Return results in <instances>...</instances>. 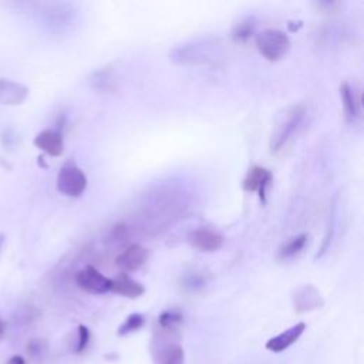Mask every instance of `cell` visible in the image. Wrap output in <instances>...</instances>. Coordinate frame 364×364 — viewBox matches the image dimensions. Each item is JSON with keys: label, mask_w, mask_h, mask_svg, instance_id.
I'll list each match as a JSON object with an SVG mask.
<instances>
[{"label": "cell", "mask_w": 364, "mask_h": 364, "mask_svg": "<svg viewBox=\"0 0 364 364\" xmlns=\"http://www.w3.org/2000/svg\"><path fill=\"white\" fill-rule=\"evenodd\" d=\"M306 115V108L300 104L287 107L276 119L274 127L270 134V152L279 154L283 151L287 144L294 138L297 129L300 128Z\"/></svg>", "instance_id": "6da1fadb"}, {"label": "cell", "mask_w": 364, "mask_h": 364, "mask_svg": "<svg viewBox=\"0 0 364 364\" xmlns=\"http://www.w3.org/2000/svg\"><path fill=\"white\" fill-rule=\"evenodd\" d=\"M181 340V331L158 328L151 341V354L155 364H183L185 351Z\"/></svg>", "instance_id": "7a4b0ae2"}, {"label": "cell", "mask_w": 364, "mask_h": 364, "mask_svg": "<svg viewBox=\"0 0 364 364\" xmlns=\"http://www.w3.org/2000/svg\"><path fill=\"white\" fill-rule=\"evenodd\" d=\"M256 47L259 53L269 61L282 60L290 50L291 41L289 36L277 28H266L256 34Z\"/></svg>", "instance_id": "3957f363"}, {"label": "cell", "mask_w": 364, "mask_h": 364, "mask_svg": "<svg viewBox=\"0 0 364 364\" xmlns=\"http://www.w3.org/2000/svg\"><path fill=\"white\" fill-rule=\"evenodd\" d=\"M213 46L215 43H210L209 40L203 41H193L188 43L179 47H175L169 57L173 63L182 64V65H198V64H205L213 60Z\"/></svg>", "instance_id": "277c9868"}, {"label": "cell", "mask_w": 364, "mask_h": 364, "mask_svg": "<svg viewBox=\"0 0 364 364\" xmlns=\"http://www.w3.org/2000/svg\"><path fill=\"white\" fill-rule=\"evenodd\" d=\"M85 188L87 176L82 169L74 161L65 162L57 176V189L65 196L78 198L84 193Z\"/></svg>", "instance_id": "5b68a950"}, {"label": "cell", "mask_w": 364, "mask_h": 364, "mask_svg": "<svg viewBox=\"0 0 364 364\" xmlns=\"http://www.w3.org/2000/svg\"><path fill=\"white\" fill-rule=\"evenodd\" d=\"M75 283L80 289L91 294H105L111 291L112 279L102 274L97 267L87 266L75 274Z\"/></svg>", "instance_id": "8992f818"}, {"label": "cell", "mask_w": 364, "mask_h": 364, "mask_svg": "<svg viewBox=\"0 0 364 364\" xmlns=\"http://www.w3.org/2000/svg\"><path fill=\"white\" fill-rule=\"evenodd\" d=\"M324 306V300L318 289L313 284H304L293 293V307L297 313L317 310Z\"/></svg>", "instance_id": "52a82bcc"}, {"label": "cell", "mask_w": 364, "mask_h": 364, "mask_svg": "<svg viewBox=\"0 0 364 364\" xmlns=\"http://www.w3.org/2000/svg\"><path fill=\"white\" fill-rule=\"evenodd\" d=\"M188 242L200 252H216L223 245V236L210 228H199L188 235Z\"/></svg>", "instance_id": "ba28073f"}, {"label": "cell", "mask_w": 364, "mask_h": 364, "mask_svg": "<svg viewBox=\"0 0 364 364\" xmlns=\"http://www.w3.org/2000/svg\"><path fill=\"white\" fill-rule=\"evenodd\" d=\"M340 95L344 107L346 118L350 122H355L361 118V95L350 82H343L340 85Z\"/></svg>", "instance_id": "9c48e42d"}, {"label": "cell", "mask_w": 364, "mask_h": 364, "mask_svg": "<svg viewBox=\"0 0 364 364\" xmlns=\"http://www.w3.org/2000/svg\"><path fill=\"white\" fill-rule=\"evenodd\" d=\"M306 330V323L304 321H299L297 324L289 327L287 330L282 331L280 334L269 338L266 341V348L269 351H273V353H280V351H284L286 348H289L293 343H296L300 336L303 334V331Z\"/></svg>", "instance_id": "30bf717a"}, {"label": "cell", "mask_w": 364, "mask_h": 364, "mask_svg": "<svg viewBox=\"0 0 364 364\" xmlns=\"http://www.w3.org/2000/svg\"><path fill=\"white\" fill-rule=\"evenodd\" d=\"M34 145L50 156H60L64 151V139L60 131L44 129L34 136Z\"/></svg>", "instance_id": "8fae6325"}, {"label": "cell", "mask_w": 364, "mask_h": 364, "mask_svg": "<svg viewBox=\"0 0 364 364\" xmlns=\"http://www.w3.org/2000/svg\"><path fill=\"white\" fill-rule=\"evenodd\" d=\"M146 257H148V250L144 246L134 243V245H129L124 252L118 255L117 264L124 270V273L132 272L139 269L146 262Z\"/></svg>", "instance_id": "7c38bea8"}, {"label": "cell", "mask_w": 364, "mask_h": 364, "mask_svg": "<svg viewBox=\"0 0 364 364\" xmlns=\"http://www.w3.org/2000/svg\"><path fill=\"white\" fill-rule=\"evenodd\" d=\"M28 97V88L9 78H0V104L20 105Z\"/></svg>", "instance_id": "4fadbf2b"}, {"label": "cell", "mask_w": 364, "mask_h": 364, "mask_svg": "<svg viewBox=\"0 0 364 364\" xmlns=\"http://www.w3.org/2000/svg\"><path fill=\"white\" fill-rule=\"evenodd\" d=\"M272 172L263 166H252L249 168V171L246 172L243 182H242V188L246 192H260V196L264 193L266 186L270 183L272 181Z\"/></svg>", "instance_id": "5bb4252c"}, {"label": "cell", "mask_w": 364, "mask_h": 364, "mask_svg": "<svg viewBox=\"0 0 364 364\" xmlns=\"http://www.w3.org/2000/svg\"><path fill=\"white\" fill-rule=\"evenodd\" d=\"M111 291L128 299H136L145 293V287L142 283L132 279L129 274L119 273L115 279H112Z\"/></svg>", "instance_id": "9a60e30c"}, {"label": "cell", "mask_w": 364, "mask_h": 364, "mask_svg": "<svg viewBox=\"0 0 364 364\" xmlns=\"http://www.w3.org/2000/svg\"><path fill=\"white\" fill-rule=\"evenodd\" d=\"M90 85L97 90V91H111L114 88V82H115V73L112 65H107L102 67L100 70H95L91 75H90Z\"/></svg>", "instance_id": "2e32d148"}, {"label": "cell", "mask_w": 364, "mask_h": 364, "mask_svg": "<svg viewBox=\"0 0 364 364\" xmlns=\"http://www.w3.org/2000/svg\"><path fill=\"white\" fill-rule=\"evenodd\" d=\"M256 24L255 17H245L239 20L232 28V38L236 43H246L255 34Z\"/></svg>", "instance_id": "e0dca14e"}, {"label": "cell", "mask_w": 364, "mask_h": 364, "mask_svg": "<svg viewBox=\"0 0 364 364\" xmlns=\"http://www.w3.org/2000/svg\"><path fill=\"white\" fill-rule=\"evenodd\" d=\"M183 323V316L179 310L169 309L164 310L158 317V328L169 330V331H179V327Z\"/></svg>", "instance_id": "ac0fdd59"}, {"label": "cell", "mask_w": 364, "mask_h": 364, "mask_svg": "<svg viewBox=\"0 0 364 364\" xmlns=\"http://www.w3.org/2000/svg\"><path fill=\"white\" fill-rule=\"evenodd\" d=\"M307 233H301L293 239H290L289 242H286L280 249H279V257L280 259H290L294 255H297L307 243Z\"/></svg>", "instance_id": "d6986e66"}, {"label": "cell", "mask_w": 364, "mask_h": 364, "mask_svg": "<svg viewBox=\"0 0 364 364\" xmlns=\"http://www.w3.org/2000/svg\"><path fill=\"white\" fill-rule=\"evenodd\" d=\"M206 286V277L199 272H189L182 276L181 287L188 293L200 291Z\"/></svg>", "instance_id": "ffe728a7"}, {"label": "cell", "mask_w": 364, "mask_h": 364, "mask_svg": "<svg viewBox=\"0 0 364 364\" xmlns=\"http://www.w3.org/2000/svg\"><path fill=\"white\" fill-rule=\"evenodd\" d=\"M145 324V317L141 313H131L118 327L117 334L118 336H127L129 333H134L139 330Z\"/></svg>", "instance_id": "44dd1931"}, {"label": "cell", "mask_w": 364, "mask_h": 364, "mask_svg": "<svg viewBox=\"0 0 364 364\" xmlns=\"http://www.w3.org/2000/svg\"><path fill=\"white\" fill-rule=\"evenodd\" d=\"M27 355L31 360H40L44 357L46 351H47V343L43 338H31L27 343Z\"/></svg>", "instance_id": "7402d4cb"}, {"label": "cell", "mask_w": 364, "mask_h": 364, "mask_svg": "<svg viewBox=\"0 0 364 364\" xmlns=\"http://www.w3.org/2000/svg\"><path fill=\"white\" fill-rule=\"evenodd\" d=\"M90 338H91L90 330L84 324H80L77 327V340H75V344H74V351L75 353H82L87 348V346L90 343Z\"/></svg>", "instance_id": "603a6c76"}, {"label": "cell", "mask_w": 364, "mask_h": 364, "mask_svg": "<svg viewBox=\"0 0 364 364\" xmlns=\"http://www.w3.org/2000/svg\"><path fill=\"white\" fill-rule=\"evenodd\" d=\"M316 6H317V9L323 10L324 13H331L340 7V1H318V3H316Z\"/></svg>", "instance_id": "cb8c5ba5"}, {"label": "cell", "mask_w": 364, "mask_h": 364, "mask_svg": "<svg viewBox=\"0 0 364 364\" xmlns=\"http://www.w3.org/2000/svg\"><path fill=\"white\" fill-rule=\"evenodd\" d=\"M6 364H26V360L21 355H11Z\"/></svg>", "instance_id": "d4e9b609"}, {"label": "cell", "mask_w": 364, "mask_h": 364, "mask_svg": "<svg viewBox=\"0 0 364 364\" xmlns=\"http://www.w3.org/2000/svg\"><path fill=\"white\" fill-rule=\"evenodd\" d=\"M4 330H6V324H4V321L0 318V337L4 334Z\"/></svg>", "instance_id": "484cf974"}, {"label": "cell", "mask_w": 364, "mask_h": 364, "mask_svg": "<svg viewBox=\"0 0 364 364\" xmlns=\"http://www.w3.org/2000/svg\"><path fill=\"white\" fill-rule=\"evenodd\" d=\"M4 240H6V236L3 233H0V250H1L3 245H4Z\"/></svg>", "instance_id": "4316f807"}]
</instances>
